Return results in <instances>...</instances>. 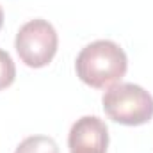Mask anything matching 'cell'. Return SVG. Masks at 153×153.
Here are the masks:
<instances>
[{
  "instance_id": "1",
  "label": "cell",
  "mask_w": 153,
  "mask_h": 153,
  "mask_svg": "<svg viewBox=\"0 0 153 153\" xmlns=\"http://www.w3.org/2000/svg\"><path fill=\"white\" fill-rule=\"evenodd\" d=\"M78 78L94 89L117 84L128 70L125 50L111 39H98L80 50L75 61Z\"/></svg>"
},
{
  "instance_id": "2",
  "label": "cell",
  "mask_w": 153,
  "mask_h": 153,
  "mask_svg": "<svg viewBox=\"0 0 153 153\" xmlns=\"http://www.w3.org/2000/svg\"><path fill=\"white\" fill-rule=\"evenodd\" d=\"M103 111L112 121L126 126H139L153 117V96L137 84H114L103 98Z\"/></svg>"
},
{
  "instance_id": "3",
  "label": "cell",
  "mask_w": 153,
  "mask_h": 153,
  "mask_svg": "<svg viewBox=\"0 0 153 153\" xmlns=\"http://www.w3.org/2000/svg\"><path fill=\"white\" fill-rule=\"evenodd\" d=\"M59 36L53 25L43 18L23 23L16 34L14 48L20 61L29 68H45L57 53Z\"/></svg>"
},
{
  "instance_id": "4",
  "label": "cell",
  "mask_w": 153,
  "mask_h": 153,
  "mask_svg": "<svg viewBox=\"0 0 153 153\" xmlns=\"http://www.w3.org/2000/svg\"><path fill=\"white\" fill-rule=\"evenodd\" d=\"M70 153H107L109 128L96 116L76 119L68 135Z\"/></svg>"
},
{
  "instance_id": "5",
  "label": "cell",
  "mask_w": 153,
  "mask_h": 153,
  "mask_svg": "<svg viewBox=\"0 0 153 153\" xmlns=\"http://www.w3.org/2000/svg\"><path fill=\"white\" fill-rule=\"evenodd\" d=\"M14 153H59V146L48 135H30L16 146Z\"/></svg>"
},
{
  "instance_id": "6",
  "label": "cell",
  "mask_w": 153,
  "mask_h": 153,
  "mask_svg": "<svg viewBox=\"0 0 153 153\" xmlns=\"http://www.w3.org/2000/svg\"><path fill=\"white\" fill-rule=\"evenodd\" d=\"M16 78V66L13 62V57L0 48V91L9 87Z\"/></svg>"
},
{
  "instance_id": "7",
  "label": "cell",
  "mask_w": 153,
  "mask_h": 153,
  "mask_svg": "<svg viewBox=\"0 0 153 153\" xmlns=\"http://www.w3.org/2000/svg\"><path fill=\"white\" fill-rule=\"evenodd\" d=\"M2 25H4V11L0 7V29H2Z\"/></svg>"
}]
</instances>
